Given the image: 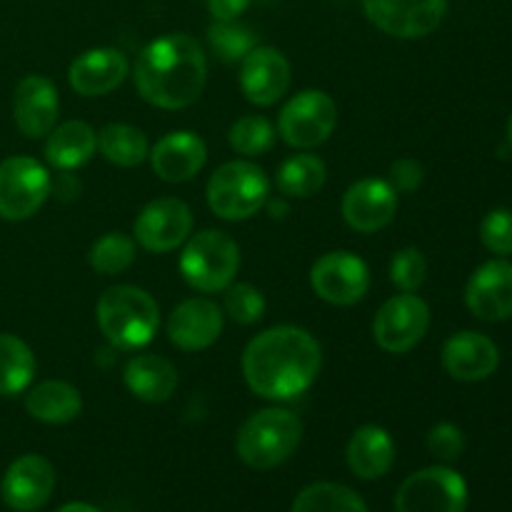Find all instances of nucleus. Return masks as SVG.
Wrapping results in <instances>:
<instances>
[{
    "label": "nucleus",
    "mask_w": 512,
    "mask_h": 512,
    "mask_svg": "<svg viewBox=\"0 0 512 512\" xmlns=\"http://www.w3.org/2000/svg\"><path fill=\"white\" fill-rule=\"evenodd\" d=\"M320 365V343L295 325H278L255 335L243 353L245 383L265 400H293L303 395L318 378Z\"/></svg>",
    "instance_id": "f257e3e1"
},
{
    "label": "nucleus",
    "mask_w": 512,
    "mask_h": 512,
    "mask_svg": "<svg viewBox=\"0 0 512 512\" xmlns=\"http://www.w3.org/2000/svg\"><path fill=\"white\" fill-rule=\"evenodd\" d=\"M133 78L138 93L150 105L183 110L203 93L208 60L198 40L185 33H168L140 50Z\"/></svg>",
    "instance_id": "f03ea898"
},
{
    "label": "nucleus",
    "mask_w": 512,
    "mask_h": 512,
    "mask_svg": "<svg viewBox=\"0 0 512 512\" xmlns=\"http://www.w3.org/2000/svg\"><path fill=\"white\" fill-rule=\"evenodd\" d=\"M100 333L120 350L145 348L158 333V303L135 285H115L98 300Z\"/></svg>",
    "instance_id": "7ed1b4c3"
},
{
    "label": "nucleus",
    "mask_w": 512,
    "mask_h": 512,
    "mask_svg": "<svg viewBox=\"0 0 512 512\" xmlns=\"http://www.w3.org/2000/svg\"><path fill=\"white\" fill-rule=\"evenodd\" d=\"M303 438V423L285 408H265L250 415L240 428L235 448L248 468L270 470L290 458Z\"/></svg>",
    "instance_id": "20e7f679"
},
{
    "label": "nucleus",
    "mask_w": 512,
    "mask_h": 512,
    "mask_svg": "<svg viewBox=\"0 0 512 512\" xmlns=\"http://www.w3.org/2000/svg\"><path fill=\"white\" fill-rule=\"evenodd\" d=\"M208 205L223 220H248L268 203L270 180L260 165L250 160H230L208 180Z\"/></svg>",
    "instance_id": "39448f33"
},
{
    "label": "nucleus",
    "mask_w": 512,
    "mask_h": 512,
    "mask_svg": "<svg viewBox=\"0 0 512 512\" xmlns=\"http://www.w3.org/2000/svg\"><path fill=\"white\" fill-rule=\"evenodd\" d=\"M240 268V248L223 230H200L180 255V275L200 293H218L235 280Z\"/></svg>",
    "instance_id": "423d86ee"
},
{
    "label": "nucleus",
    "mask_w": 512,
    "mask_h": 512,
    "mask_svg": "<svg viewBox=\"0 0 512 512\" xmlns=\"http://www.w3.org/2000/svg\"><path fill=\"white\" fill-rule=\"evenodd\" d=\"M53 190L43 163L28 155H13L0 163V218L10 223L28 220L43 208Z\"/></svg>",
    "instance_id": "0eeeda50"
},
{
    "label": "nucleus",
    "mask_w": 512,
    "mask_h": 512,
    "mask_svg": "<svg viewBox=\"0 0 512 512\" xmlns=\"http://www.w3.org/2000/svg\"><path fill=\"white\" fill-rule=\"evenodd\" d=\"M465 508L468 485L463 475L443 465L413 473L395 495L398 512H465Z\"/></svg>",
    "instance_id": "6e6552de"
},
{
    "label": "nucleus",
    "mask_w": 512,
    "mask_h": 512,
    "mask_svg": "<svg viewBox=\"0 0 512 512\" xmlns=\"http://www.w3.org/2000/svg\"><path fill=\"white\" fill-rule=\"evenodd\" d=\"M338 125V105L325 90H303L280 110L278 133L293 148H315L333 135Z\"/></svg>",
    "instance_id": "1a4fd4ad"
},
{
    "label": "nucleus",
    "mask_w": 512,
    "mask_h": 512,
    "mask_svg": "<svg viewBox=\"0 0 512 512\" xmlns=\"http://www.w3.org/2000/svg\"><path fill=\"white\" fill-rule=\"evenodd\" d=\"M430 328V308L415 293H400L383 303L373 323L375 343L385 353H408Z\"/></svg>",
    "instance_id": "9d476101"
},
{
    "label": "nucleus",
    "mask_w": 512,
    "mask_h": 512,
    "mask_svg": "<svg viewBox=\"0 0 512 512\" xmlns=\"http://www.w3.org/2000/svg\"><path fill=\"white\" fill-rule=\"evenodd\" d=\"M363 10L383 33L415 40L430 35L443 23L448 0H363Z\"/></svg>",
    "instance_id": "9b49d317"
},
{
    "label": "nucleus",
    "mask_w": 512,
    "mask_h": 512,
    "mask_svg": "<svg viewBox=\"0 0 512 512\" xmlns=\"http://www.w3.org/2000/svg\"><path fill=\"white\" fill-rule=\"evenodd\" d=\"M310 285L330 305H355L370 288V270L363 258L348 250H333L315 260Z\"/></svg>",
    "instance_id": "f8f14e48"
},
{
    "label": "nucleus",
    "mask_w": 512,
    "mask_h": 512,
    "mask_svg": "<svg viewBox=\"0 0 512 512\" xmlns=\"http://www.w3.org/2000/svg\"><path fill=\"white\" fill-rule=\"evenodd\" d=\"M193 230V213L178 198H160L145 205L135 218V240L150 253H170Z\"/></svg>",
    "instance_id": "ddd939ff"
},
{
    "label": "nucleus",
    "mask_w": 512,
    "mask_h": 512,
    "mask_svg": "<svg viewBox=\"0 0 512 512\" xmlns=\"http://www.w3.org/2000/svg\"><path fill=\"white\" fill-rule=\"evenodd\" d=\"M398 213V190L380 178H363L343 195V218L358 233H378Z\"/></svg>",
    "instance_id": "4468645a"
},
{
    "label": "nucleus",
    "mask_w": 512,
    "mask_h": 512,
    "mask_svg": "<svg viewBox=\"0 0 512 512\" xmlns=\"http://www.w3.org/2000/svg\"><path fill=\"white\" fill-rule=\"evenodd\" d=\"M55 490V470L43 455H23L5 470L0 495L5 505L18 512L43 508Z\"/></svg>",
    "instance_id": "2eb2a0df"
},
{
    "label": "nucleus",
    "mask_w": 512,
    "mask_h": 512,
    "mask_svg": "<svg viewBox=\"0 0 512 512\" xmlns=\"http://www.w3.org/2000/svg\"><path fill=\"white\" fill-rule=\"evenodd\" d=\"M58 88L45 75H25L13 93V118L25 138H45L58 120Z\"/></svg>",
    "instance_id": "dca6fc26"
},
{
    "label": "nucleus",
    "mask_w": 512,
    "mask_h": 512,
    "mask_svg": "<svg viewBox=\"0 0 512 512\" xmlns=\"http://www.w3.org/2000/svg\"><path fill=\"white\" fill-rule=\"evenodd\" d=\"M465 303L475 318L488 323L512 318V263L490 260L480 265L468 280Z\"/></svg>",
    "instance_id": "f3484780"
},
{
    "label": "nucleus",
    "mask_w": 512,
    "mask_h": 512,
    "mask_svg": "<svg viewBox=\"0 0 512 512\" xmlns=\"http://www.w3.org/2000/svg\"><path fill=\"white\" fill-rule=\"evenodd\" d=\"M240 88L255 105H275L290 88V63L280 50L253 48L240 68Z\"/></svg>",
    "instance_id": "a211bd4d"
},
{
    "label": "nucleus",
    "mask_w": 512,
    "mask_h": 512,
    "mask_svg": "<svg viewBox=\"0 0 512 512\" xmlns=\"http://www.w3.org/2000/svg\"><path fill=\"white\" fill-rule=\"evenodd\" d=\"M220 333H223V310L210 298L183 300L170 313L168 338L175 348L188 353L205 350L220 338Z\"/></svg>",
    "instance_id": "6ab92c4d"
},
{
    "label": "nucleus",
    "mask_w": 512,
    "mask_h": 512,
    "mask_svg": "<svg viewBox=\"0 0 512 512\" xmlns=\"http://www.w3.org/2000/svg\"><path fill=\"white\" fill-rule=\"evenodd\" d=\"M208 160V148L203 138L190 130H175L163 135L150 150V165L155 175L165 183H185L203 170Z\"/></svg>",
    "instance_id": "aec40b11"
},
{
    "label": "nucleus",
    "mask_w": 512,
    "mask_h": 512,
    "mask_svg": "<svg viewBox=\"0 0 512 512\" xmlns=\"http://www.w3.org/2000/svg\"><path fill=\"white\" fill-rule=\"evenodd\" d=\"M498 345L483 333L463 330L443 345V365L448 375L463 383H478L498 370Z\"/></svg>",
    "instance_id": "412c9836"
},
{
    "label": "nucleus",
    "mask_w": 512,
    "mask_h": 512,
    "mask_svg": "<svg viewBox=\"0 0 512 512\" xmlns=\"http://www.w3.org/2000/svg\"><path fill=\"white\" fill-rule=\"evenodd\" d=\"M128 58L115 48H93L70 63L68 80L75 93L85 98L108 95L128 78Z\"/></svg>",
    "instance_id": "4be33fe9"
},
{
    "label": "nucleus",
    "mask_w": 512,
    "mask_h": 512,
    "mask_svg": "<svg viewBox=\"0 0 512 512\" xmlns=\"http://www.w3.org/2000/svg\"><path fill=\"white\" fill-rule=\"evenodd\" d=\"M345 458H348V468L353 470V475L363 480H378L393 468L395 443L388 430L378 428V425H363L350 438Z\"/></svg>",
    "instance_id": "5701e85b"
},
{
    "label": "nucleus",
    "mask_w": 512,
    "mask_h": 512,
    "mask_svg": "<svg viewBox=\"0 0 512 512\" xmlns=\"http://www.w3.org/2000/svg\"><path fill=\"white\" fill-rule=\"evenodd\" d=\"M125 385L143 403H165L178 388V370L160 355H135L125 365Z\"/></svg>",
    "instance_id": "b1692460"
},
{
    "label": "nucleus",
    "mask_w": 512,
    "mask_h": 512,
    "mask_svg": "<svg viewBox=\"0 0 512 512\" xmlns=\"http://www.w3.org/2000/svg\"><path fill=\"white\" fill-rule=\"evenodd\" d=\"M98 148V135L83 120H68L48 133L45 158L58 170H75L88 163Z\"/></svg>",
    "instance_id": "393cba45"
},
{
    "label": "nucleus",
    "mask_w": 512,
    "mask_h": 512,
    "mask_svg": "<svg viewBox=\"0 0 512 512\" xmlns=\"http://www.w3.org/2000/svg\"><path fill=\"white\" fill-rule=\"evenodd\" d=\"M25 410L40 423L63 425L78 418L83 410V398L75 385L63 383V380H45L28 390Z\"/></svg>",
    "instance_id": "a878e982"
},
{
    "label": "nucleus",
    "mask_w": 512,
    "mask_h": 512,
    "mask_svg": "<svg viewBox=\"0 0 512 512\" xmlns=\"http://www.w3.org/2000/svg\"><path fill=\"white\" fill-rule=\"evenodd\" d=\"M35 355L28 343L10 333H0V395L13 398L33 383Z\"/></svg>",
    "instance_id": "bb28decb"
},
{
    "label": "nucleus",
    "mask_w": 512,
    "mask_h": 512,
    "mask_svg": "<svg viewBox=\"0 0 512 512\" xmlns=\"http://www.w3.org/2000/svg\"><path fill=\"white\" fill-rule=\"evenodd\" d=\"M98 150L108 163L120 168H135L150 155L148 138L140 128L125 123H110L98 133Z\"/></svg>",
    "instance_id": "cd10ccee"
},
{
    "label": "nucleus",
    "mask_w": 512,
    "mask_h": 512,
    "mask_svg": "<svg viewBox=\"0 0 512 512\" xmlns=\"http://www.w3.org/2000/svg\"><path fill=\"white\" fill-rule=\"evenodd\" d=\"M328 170L318 155L300 153L285 160L275 175V185L285 198H310L325 185Z\"/></svg>",
    "instance_id": "c85d7f7f"
},
{
    "label": "nucleus",
    "mask_w": 512,
    "mask_h": 512,
    "mask_svg": "<svg viewBox=\"0 0 512 512\" xmlns=\"http://www.w3.org/2000/svg\"><path fill=\"white\" fill-rule=\"evenodd\" d=\"M293 512H368L355 490L338 483H315L300 490L295 498Z\"/></svg>",
    "instance_id": "c756f323"
},
{
    "label": "nucleus",
    "mask_w": 512,
    "mask_h": 512,
    "mask_svg": "<svg viewBox=\"0 0 512 512\" xmlns=\"http://www.w3.org/2000/svg\"><path fill=\"white\" fill-rule=\"evenodd\" d=\"M208 43L223 63H238L258 48V35L238 20H215L208 28Z\"/></svg>",
    "instance_id": "7c9ffc66"
},
{
    "label": "nucleus",
    "mask_w": 512,
    "mask_h": 512,
    "mask_svg": "<svg viewBox=\"0 0 512 512\" xmlns=\"http://www.w3.org/2000/svg\"><path fill=\"white\" fill-rule=\"evenodd\" d=\"M90 265L103 275H118L135 263V240L125 233H105L93 243Z\"/></svg>",
    "instance_id": "2f4dec72"
},
{
    "label": "nucleus",
    "mask_w": 512,
    "mask_h": 512,
    "mask_svg": "<svg viewBox=\"0 0 512 512\" xmlns=\"http://www.w3.org/2000/svg\"><path fill=\"white\" fill-rule=\"evenodd\" d=\"M230 145L240 155H263L275 145V128L263 115H243L230 125Z\"/></svg>",
    "instance_id": "473e14b6"
},
{
    "label": "nucleus",
    "mask_w": 512,
    "mask_h": 512,
    "mask_svg": "<svg viewBox=\"0 0 512 512\" xmlns=\"http://www.w3.org/2000/svg\"><path fill=\"white\" fill-rule=\"evenodd\" d=\"M225 313L240 325L258 323L265 315L263 293L248 283H230L225 288Z\"/></svg>",
    "instance_id": "72a5a7b5"
},
{
    "label": "nucleus",
    "mask_w": 512,
    "mask_h": 512,
    "mask_svg": "<svg viewBox=\"0 0 512 512\" xmlns=\"http://www.w3.org/2000/svg\"><path fill=\"white\" fill-rule=\"evenodd\" d=\"M428 278V260L418 248H403L390 260V280L400 293H418Z\"/></svg>",
    "instance_id": "f704fd0d"
},
{
    "label": "nucleus",
    "mask_w": 512,
    "mask_h": 512,
    "mask_svg": "<svg viewBox=\"0 0 512 512\" xmlns=\"http://www.w3.org/2000/svg\"><path fill=\"white\" fill-rule=\"evenodd\" d=\"M480 240L493 255H512V210L495 208L480 223Z\"/></svg>",
    "instance_id": "c9c22d12"
},
{
    "label": "nucleus",
    "mask_w": 512,
    "mask_h": 512,
    "mask_svg": "<svg viewBox=\"0 0 512 512\" xmlns=\"http://www.w3.org/2000/svg\"><path fill=\"white\" fill-rule=\"evenodd\" d=\"M428 450L433 458L443 460V463H453L465 450L463 430L453 423H438L428 433Z\"/></svg>",
    "instance_id": "e433bc0d"
},
{
    "label": "nucleus",
    "mask_w": 512,
    "mask_h": 512,
    "mask_svg": "<svg viewBox=\"0 0 512 512\" xmlns=\"http://www.w3.org/2000/svg\"><path fill=\"white\" fill-rule=\"evenodd\" d=\"M423 178V165L413 158H400L390 165V185L398 193H413V190H418L423 185Z\"/></svg>",
    "instance_id": "4c0bfd02"
},
{
    "label": "nucleus",
    "mask_w": 512,
    "mask_h": 512,
    "mask_svg": "<svg viewBox=\"0 0 512 512\" xmlns=\"http://www.w3.org/2000/svg\"><path fill=\"white\" fill-rule=\"evenodd\" d=\"M253 0H208V10L215 20H238Z\"/></svg>",
    "instance_id": "58836bf2"
},
{
    "label": "nucleus",
    "mask_w": 512,
    "mask_h": 512,
    "mask_svg": "<svg viewBox=\"0 0 512 512\" xmlns=\"http://www.w3.org/2000/svg\"><path fill=\"white\" fill-rule=\"evenodd\" d=\"M58 512H103V510L93 508V505H88V503H68V505H63Z\"/></svg>",
    "instance_id": "ea45409f"
},
{
    "label": "nucleus",
    "mask_w": 512,
    "mask_h": 512,
    "mask_svg": "<svg viewBox=\"0 0 512 512\" xmlns=\"http://www.w3.org/2000/svg\"><path fill=\"white\" fill-rule=\"evenodd\" d=\"M270 213H288V208H285V205H275V203H270Z\"/></svg>",
    "instance_id": "a19ab883"
},
{
    "label": "nucleus",
    "mask_w": 512,
    "mask_h": 512,
    "mask_svg": "<svg viewBox=\"0 0 512 512\" xmlns=\"http://www.w3.org/2000/svg\"><path fill=\"white\" fill-rule=\"evenodd\" d=\"M508 138H510V145H512V115H510V123H508Z\"/></svg>",
    "instance_id": "79ce46f5"
}]
</instances>
